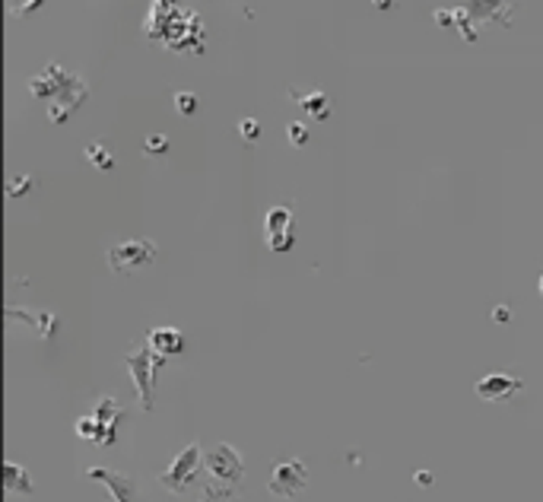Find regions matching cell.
I'll return each instance as SVG.
<instances>
[{
    "instance_id": "1",
    "label": "cell",
    "mask_w": 543,
    "mask_h": 502,
    "mask_svg": "<svg viewBox=\"0 0 543 502\" xmlns=\"http://www.w3.org/2000/svg\"><path fill=\"white\" fill-rule=\"evenodd\" d=\"M168 359L159 356L153 347H137L134 353L124 356V365L131 372L134 385H137V395H140V407L144 410H153V388H156V372L166 365Z\"/></svg>"
},
{
    "instance_id": "2",
    "label": "cell",
    "mask_w": 543,
    "mask_h": 502,
    "mask_svg": "<svg viewBox=\"0 0 543 502\" xmlns=\"http://www.w3.org/2000/svg\"><path fill=\"white\" fill-rule=\"evenodd\" d=\"M203 467H207L210 480L213 484H222V486H239L242 474H245V464H242V454L232 449V445L220 442L213 445L207 454H203Z\"/></svg>"
},
{
    "instance_id": "3",
    "label": "cell",
    "mask_w": 543,
    "mask_h": 502,
    "mask_svg": "<svg viewBox=\"0 0 543 502\" xmlns=\"http://www.w3.org/2000/svg\"><path fill=\"white\" fill-rule=\"evenodd\" d=\"M200 458H203V454H200V445H198V442L185 445V449L178 452V458L168 464V471L159 474V484L166 486L168 493H185L188 486L194 484V477H198Z\"/></svg>"
},
{
    "instance_id": "4",
    "label": "cell",
    "mask_w": 543,
    "mask_h": 502,
    "mask_svg": "<svg viewBox=\"0 0 543 502\" xmlns=\"http://www.w3.org/2000/svg\"><path fill=\"white\" fill-rule=\"evenodd\" d=\"M156 257V242L149 239H137V242H121V245H112L105 255L108 267L114 274H124V270H134V267H144Z\"/></svg>"
},
{
    "instance_id": "5",
    "label": "cell",
    "mask_w": 543,
    "mask_h": 502,
    "mask_svg": "<svg viewBox=\"0 0 543 502\" xmlns=\"http://www.w3.org/2000/svg\"><path fill=\"white\" fill-rule=\"evenodd\" d=\"M305 480H308V467L296 458H286L274 467V477H270L267 490H270V496H276V499H296L299 490L305 486Z\"/></svg>"
},
{
    "instance_id": "6",
    "label": "cell",
    "mask_w": 543,
    "mask_h": 502,
    "mask_svg": "<svg viewBox=\"0 0 543 502\" xmlns=\"http://www.w3.org/2000/svg\"><path fill=\"white\" fill-rule=\"evenodd\" d=\"M77 83H80V77L67 73L64 67L54 64V60H51V64L45 67V70L38 73V77H32V80H29V92H32L36 99H51V102H54V99L60 96V92H67L70 86H77Z\"/></svg>"
},
{
    "instance_id": "7",
    "label": "cell",
    "mask_w": 543,
    "mask_h": 502,
    "mask_svg": "<svg viewBox=\"0 0 543 502\" xmlns=\"http://www.w3.org/2000/svg\"><path fill=\"white\" fill-rule=\"evenodd\" d=\"M525 388V382H521L518 375H508V372H490V375H483L477 385H473V395L480 397V401H508V397H515L518 391Z\"/></svg>"
},
{
    "instance_id": "8",
    "label": "cell",
    "mask_w": 543,
    "mask_h": 502,
    "mask_svg": "<svg viewBox=\"0 0 543 502\" xmlns=\"http://www.w3.org/2000/svg\"><path fill=\"white\" fill-rule=\"evenodd\" d=\"M86 477L105 486L108 496L114 502H140L137 499V480L127 477V474H118V471H112V467H90Z\"/></svg>"
},
{
    "instance_id": "9",
    "label": "cell",
    "mask_w": 543,
    "mask_h": 502,
    "mask_svg": "<svg viewBox=\"0 0 543 502\" xmlns=\"http://www.w3.org/2000/svg\"><path fill=\"white\" fill-rule=\"evenodd\" d=\"M92 417H96L99 426H102V442L99 445H112L114 439H118V423H121V417H124V410H121L112 395H102Z\"/></svg>"
},
{
    "instance_id": "10",
    "label": "cell",
    "mask_w": 543,
    "mask_h": 502,
    "mask_svg": "<svg viewBox=\"0 0 543 502\" xmlns=\"http://www.w3.org/2000/svg\"><path fill=\"white\" fill-rule=\"evenodd\" d=\"M6 318H23L29 328H36V334L42 337V341L54 337V331H58V315H54V311H36V309H16V305H10V309H6Z\"/></svg>"
},
{
    "instance_id": "11",
    "label": "cell",
    "mask_w": 543,
    "mask_h": 502,
    "mask_svg": "<svg viewBox=\"0 0 543 502\" xmlns=\"http://www.w3.org/2000/svg\"><path fill=\"white\" fill-rule=\"evenodd\" d=\"M86 102V83L80 80L77 86H70L67 92H60L58 99L51 102V108H48V118H51V124H64L67 121V114L73 112V108H80Z\"/></svg>"
},
{
    "instance_id": "12",
    "label": "cell",
    "mask_w": 543,
    "mask_h": 502,
    "mask_svg": "<svg viewBox=\"0 0 543 502\" xmlns=\"http://www.w3.org/2000/svg\"><path fill=\"white\" fill-rule=\"evenodd\" d=\"M149 347L159 353V356L172 359L185 350V334L178 328H153L149 331Z\"/></svg>"
},
{
    "instance_id": "13",
    "label": "cell",
    "mask_w": 543,
    "mask_h": 502,
    "mask_svg": "<svg viewBox=\"0 0 543 502\" xmlns=\"http://www.w3.org/2000/svg\"><path fill=\"white\" fill-rule=\"evenodd\" d=\"M4 490L29 496V493H32L29 471H26V467H19V464H13V461H6V464H4Z\"/></svg>"
},
{
    "instance_id": "14",
    "label": "cell",
    "mask_w": 543,
    "mask_h": 502,
    "mask_svg": "<svg viewBox=\"0 0 543 502\" xmlns=\"http://www.w3.org/2000/svg\"><path fill=\"white\" fill-rule=\"evenodd\" d=\"M293 99L299 102V105H305V112L311 114V118H318V121H324L330 114V102H328V96H324V92H299V90H293Z\"/></svg>"
},
{
    "instance_id": "15",
    "label": "cell",
    "mask_w": 543,
    "mask_h": 502,
    "mask_svg": "<svg viewBox=\"0 0 543 502\" xmlns=\"http://www.w3.org/2000/svg\"><path fill=\"white\" fill-rule=\"evenodd\" d=\"M293 210L289 207H270L267 210V223H264V229H267V239L270 235H283V233H293Z\"/></svg>"
},
{
    "instance_id": "16",
    "label": "cell",
    "mask_w": 543,
    "mask_h": 502,
    "mask_svg": "<svg viewBox=\"0 0 543 502\" xmlns=\"http://www.w3.org/2000/svg\"><path fill=\"white\" fill-rule=\"evenodd\" d=\"M86 159H90L96 169H102V172H112V169H114V156L105 150V144H102V140H96V144L86 146Z\"/></svg>"
},
{
    "instance_id": "17",
    "label": "cell",
    "mask_w": 543,
    "mask_h": 502,
    "mask_svg": "<svg viewBox=\"0 0 543 502\" xmlns=\"http://www.w3.org/2000/svg\"><path fill=\"white\" fill-rule=\"evenodd\" d=\"M73 429H77V436L80 439H86V442H102V426H99V420L96 417H80L77 423H73Z\"/></svg>"
},
{
    "instance_id": "18",
    "label": "cell",
    "mask_w": 543,
    "mask_h": 502,
    "mask_svg": "<svg viewBox=\"0 0 543 502\" xmlns=\"http://www.w3.org/2000/svg\"><path fill=\"white\" fill-rule=\"evenodd\" d=\"M175 108H178L181 114H194V112H198V96H194V92H188V90L175 92Z\"/></svg>"
},
{
    "instance_id": "19",
    "label": "cell",
    "mask_w": 543,
    "mask_h": 502,
    "mask_svg": "<svg viewBox=\"0 0 543 502\" xmlns=\"http://www.w3.org/2000/svg\"><path fill=\"white\" fill-rule=\"evenodd\" d=\"M144 150L146 153H168V137L166 134H149L144 140Z\"/></svg>"
},
{
    "instance_id": "20",
    "label": "cell",
    "mask_w": 543,
    "mask_h": 502,
    "mask_svg": "<svg viewBox=\"0 0 543 502\" xmlns=\"http://www.w3.org/2000/svg\"><path fill=\"white\" fill-rule=\"evenodd\" d=\"M286 137H289V144H293V146H305V140H308V127L296 121V124L286 127Z\"/></svg>"
},
{
    "instance_id": "21",
    "label": "cell",
    "mask_w": 543,
    "mask_h": 502,
    "mask_svg": "<svg viewBox=\"0 0 543 502\" xmlns=\"http://www.w3.org/2000/svg\"><path fill=\"white\" fill-rule=\"evenodd\" d=\"M29 188H32V178H29V175H19V178L10 181V188H6V191H10V198H23Z\"/></svg>"
},
{
    "instance_id": "22",
    "label": "cell",
    "mask_w": 543,
    "mask_h": 502,
    "mask_svg": "<svg viewBox=\"0 0 543 502\" xmlns=\"http://www.w3.org/2000/svg\"><path fill=\"white\" fill-rule=\"evenodd\" d=\"M239 134H242L245 140H257V137H261V124H257V121H251V118H242Z\"/></svg>"
},
{
    "instance_id": "23",
    "label": "cell",
    "mask_w": 543,
    "mask_h": 502,
    "mask_svg": "<svg viewBox=\"0 0 543 502\" xmlns=\"http://www.w3.org/2000/svg\"><path fill=\"white\" fill-rule=\"evenodd\" d=\"M270 251H289L293 248V233H283V235H270Z\"/></svg>"
},
{
    "instance_id": "24",
    "label": "cell",
    "mask_w": 543,
    "mask_h": 502,
    "mask_svg": "<svg viewBox=\"0 0 543 502\" xmlns=\"http://www.w3.org/2000/svg\"><path fill=\"white\" fill-rule=\"evenodd\" d=\"M493 321L495 324H508V321H512V309H508V305H495V309H493Z\"/></svg>"
},
{
    "instance_id": "25",
    "label": "cell",
    "mask_w": 543,
    "mask_h": 502,
    "mask_svg": "<svg viewBox=\"0 0 543 502\" xmlns=\"http://www.w3.org/2000/svg\"><path fill=\"white\" fill-rule=\"evenodd\" d=\"M436 23L439 26H458L454 23V13H448V10H436Z\"/></svg>"
},
{
    "instance_id": "26",
    "label": "cell",
    "mask_w": 543,
    "mask_h": 502,
    "mask_svg": "<svg viewBox=\"0 0 543 502\" xmlns=\"http://www.w3.org/2000/svg\"><path fill=\"white\" fill-rule=\"evenodd\" d=\"M416 484L419 486H429L432 484V474L429 471H416Z\"/></svg>"
},
{
    "instance_id": "27",
    "label": "cell",
    "mask_w": 543,
    "mask_h": 502,
    "mask_svg": "<svg viewBox=\"0 0 543 502\" xmlns=\"http://www.w3.org/2000/svg\"><path fill=\"white\" fill-rule=\"evenodd\" d=\"M42 6V0H29V4H23L19 6V13H29V10H38Z\"/></svg>"
},
{
    "instance_id": "28",
    "label": "cell",
    "mask_w": 543,
    "mask_h": 502,
    "mask_svg": "<svg viewBox=\"0 0 543 502\" xmlns=\"http://www.w3.org/2000/svg\"><path fill=\"white\" fill-rule=\"evenodd\" d=\"M540 296H543V274H540Z\"/></svg>"
}]
</instances>
